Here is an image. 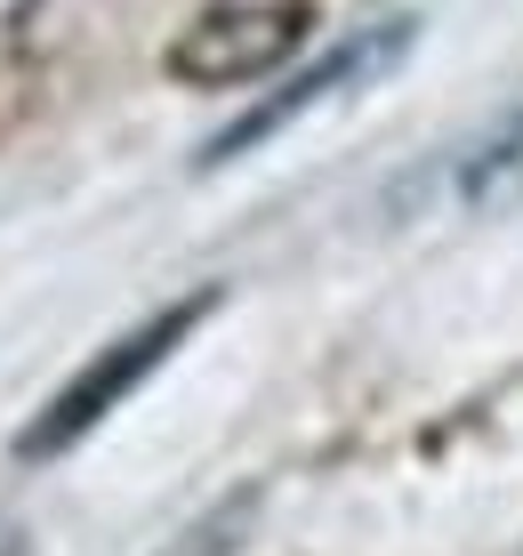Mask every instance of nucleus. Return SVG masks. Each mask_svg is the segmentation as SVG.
<instances>
[{
    "label": "nucleus",
    "instance_id": "f257e3e1",
    "mask_svg": "<svg viewBox=\"0 0 523 556\" xmlns=\"http://www.w3.org/2000/svg\"><path fill=\"white\" fill-rule=\"evenodd\" d=\"M202 315H209V291H193V299H178V306H162V315H145L138 331H122L113 348H97L81 371H73L65 388L49 395V412L33 419L25 435H16V459H56V452H73V444H81V435H89L113 404H122V395L138 388V379H145L169 348H178V339H186Z\"/></svg>",
    "mask_w": 523,
    "mask_h": 556
},
{
    "label": "nucleus",
    "instance_id": "f03ea898",
    "mask_svg": "<svg viewBox=\"0 0 523 556\" xmlns=\"http://www.w3.org/2000/svg\"><path fill=\"white\" fill-rule=\"evenodd\" d=\"M306 41V9L298 0H234V9H202L193 25L169 41V81L186 89H242L266 81L275 65H290Z\"/></svg>",
    "mask_w": 523,
    "mask_h": 556
},
{
    "label": "nucleus",
    "instance_id": "7ed1b4c3",
    "mask_svg": "<svg viewBox=\"0 0 523 556\" xmlns=\"http://www.w3.org/2000/svg\"><path fill=\"white\" fill-rule=\"evenodd\" d=\"M403 49H411V25H403V16H386V25L355 33V41H339L331 56H315V65H306V73H290V81L275 89V98H258V105L242 113V122H226L218 138L202 146V162H234V153H250L258 138H275L282 122H298V113H315L322 98H339L346 81L362 89V81H371L379 65H395Z\"/></svg>",
    "mask_w": 523,
    "mask_h": 556
},
{
    "label": "nucleus",
    "instance_id": "20e7f679",
    "mask_svg": "<svg viewBox=\"0 0 523 556\" xmlns=\"http://www.w3.org/2000/svg\"><path fill=\"white\" fill-rule=\"evenodd\" d=\"M451 194H459V210H475V218H508V210H523V105H508L468 153H459Z\"/></svg>",
    "mask_w": 523,
    "mask_h": 556
},
{
    "label": "nucleus",
    "instance_id": "39448f33",
    "mask_svg": "<svg viewBox=\"0 0 523 556\" xmlns=\"http://www.w3.org/2000/svg\"><path fill=\"white\" fill-rule=\"evenodd\" d=\"M250 525H258V484H242L234 501H209L178 541H162V556H234L250 541Z\"/></svg>",
    "mask_w": 523,
    "mask_h": 556
},
{
    "label": "nucleus",
    "instance_id": "423d86ee",
    "mask_svg": "<svg viewBox=\"0 0 523 556\" xmlns=\"http://www.w3.org/2000/svg\"><path fill=\"white\" fill-rule=\"evenodd\" d=\"M33 9H41V0H0V65H9V56L25 49V33H33Z\"/></svg>",
    "mask_w": 523,
    "mask_h": 556
},
{
    "label": "nucleus",
    "instance_id": "0eeeda50",
    "mask_svg": "<svg viewBox=\"0 0 523 556\" xmlns=\"http://www.w3.org/2000/svg\"><path fill=\"white\" fill-rule=\"evenodd\" d=\"M0 556H33V541H25L16 525H0Z\"/></svg>",
    "mask_w": 523,
    "mask_h": 556
}]
</instances>
